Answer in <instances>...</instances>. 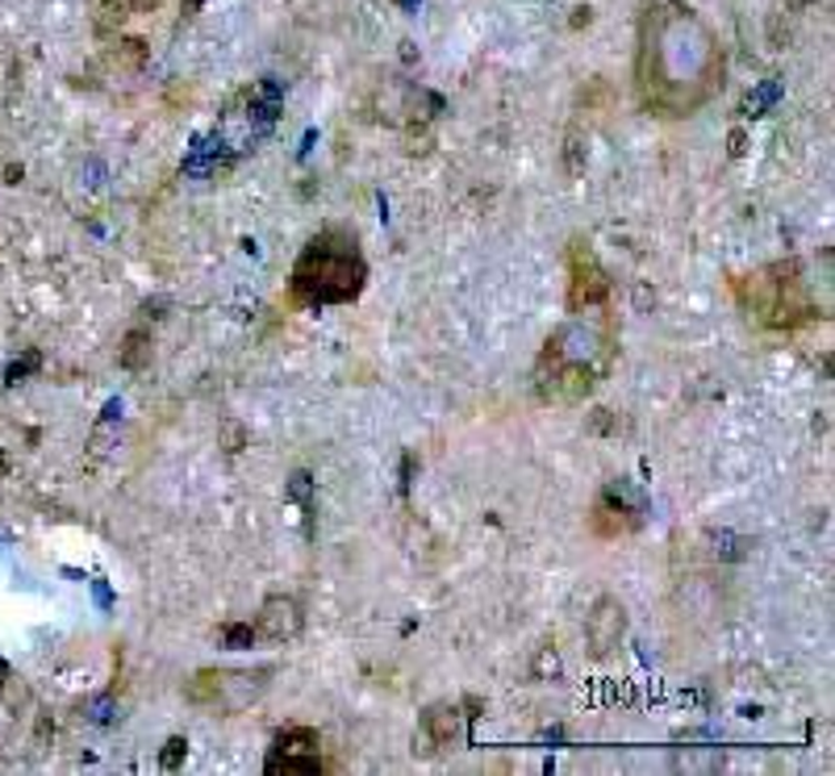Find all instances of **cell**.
I'll return each mask as SVG.
<instances>
[{"mask_svg": "<svg viewBox=\"0 0 835 776\" xmlns=\"http://www.w3.org/2000/svg\"><path fill=\"white\" fill-rule=\"evenodd\" d=\"M640 101L661 118H685L723 84V51L711 26L677 0L647 4L635 54Z\"/></svg>", "mask_w": 835, "mask_h": 776, "instance_id": "6da1fadb", "label": "cell"}, {"mask_svg": "<svg viewBox=\"0 0 835 776\" xmlns=\"http://www.w3.org/2000/svg\"><path fill=\"white\" fill-rule=\"evenodd\" d=\"M364 255L355 246V234L348 230H326L301 251L293 268V289L310 305H339L351 301L364 289Z\"/></svg>", "mask_w": 835, "mask_h": 776, "instance_id": "7a4b0ae2", "label": "cell"}, {"mask_svg": "<svg viewBox=\"0 0 835 776\" xmlns=\"http://www.w3.org/2000/svg\"><path fill=\"white\" fill-rule=\"evenodd\" d=\"M263 689H268V673H197L184 685V697L192 706L218 709V714H239L251 702H260Z\"/></svg>", "mask_w": 835, "mask_h": 776, "instance_id": "3957f363", "label": "cell"}, {"mask_svg": "<svg viewBox=\"0 0 835 776\" xmlns=\"http://www.w3.org/2000/svg\"><path fill=\"white\" fill-rule=\"evenodd\" d=\"M644 514H647V501L626 481H618L597 497V505H593V514H590V531L597 538L631 535V531L644 526Z\"/></svg>", "mask_w": 835, "mask_h": 776, "instance_id": "277c9868", "label": "cell"}, {"mask_svg": "<svg viewBox=\"0 0 835 776\" xmlns=\"http://www.w3.org/2000/svg\"><path fill=\"white\" fill-rule=\"evenodd\" d=\"M268 773H284V776H318L322 773V756H318V730L310 726H296L284 730L268 756Z\"/></svg>", "mask_w": 835, "mask_h": 776, "instance_id": "5b68a950", "label": "cell"}, {"mask_svg": "<svg viewBox=\"0 0 835 776\" xmlns=\"http://www.w3.org/2000/svg\"><path fill=\"white\" fill-rule=\"evenodd\" d=\"M569 310L581 313V310H593V305H602L610 296V280L606 272L597 268V259L576 242L573 255H569Z\"/></svg>", "mask_w": 835, "mask_h": 776, "instance_id": "8992f818", "label": "cell"}, {"mask_svg": "<svg viewBox=\"0 0 835 776\" xmlns=\"http://www.w3.org/2000/svg\"><path fill=\"white\" fill-rule=\"evenodd\" d=\"M623 631H626L623 602H618V597H597L590 622H585V643H590V656L593 659H606L610 652L618 647Z\"/></svg>", "mask_w": 835, "mask_h": 776, "instance_id": "52a82bcc", "label": "cell"}, {"mask_svg": "<svg viewBox=\"0 0 835 776\" xmlns=\"http://www.w3.org/2000/svg\"><path fill=\"white\" fill-rule=\"evenodd\" d=\"M464 735V714L455 706H431L422 714V735H414V752L435 756L439 747H452Z\"/></svg>", "mask_w": 835, "mask_h": 776, "instance_id": "ba28073f", "label": "cell"}, {"mask_svg": "<svg viewBox=\"0 0 835 776\" xmlns=\"http://www.w3.org/2000/svg\"><path fill=\"white\" fill-rule=\"evenodd\" d=\"M301 605L293 597H268L260 605V618H255V638H268V643H289V638L301 635Z\"/></svg>", "mask_w": 835, "mask_h": 776, "instance_id": "9c48e42d", "label": "cell"}, {"mask_svg": "<svg viewBox=\"0 0 835 776\" xmlns=\"http://www.w3.org/2000/svg\"><path fill=\"white\" fill-rule=\"evenodd\" d=\"M218 434H222V451H227V455H239V451L247 447V431L239 426V422H222V431Z\"/></svg>", "mask_w": 835, "mask_h": 776, "instance_id": "30bf717a", "label": "cell"}, {"mask_svg": "<svg viewBox=\"0 0 835 776\" xmlns=\"http://www.w3.org/2000/svg\"><path fill=\"white\" fill-rule=\"evenodd\" d=\"M142 360H147V334H130V343H125V351H122V363L125 367H142Z\"/></svg>", "mask_w": 835, "mask_h": 776, "instance_id": "8fae6325", "label": "cell"}, {"mask_svg": "<svg viewBox=\"0 0 835 776\" xmlns=\"http://www.w3.org/2000/svg\"><path fill=\"white\" fill-rule=\"evenodd\" d=\"M535 676H540V681H547V676L556 681V676H560V659H556V652H552V647H543V652H540V664H535Z\"/></svg>", "mask_w": 835, "mask_h": 776, "instance_id": "7c38bea8", "label": "cell"}, {"mask_svg": "<svg viewBox=\"0 0 835 776\" xmlns=\"http://www.w3.org/2000/svg\"><path fill=\"white\" fill-rule=\"evenodd\" d=\"M184 747H189L184 739H168V743H163V756H159V764H163V768H180V759H184Z\"/></svg>", "mask_w": 835, "mask_h": 776, "instance_id": "4fadbf2b", "label": "cell"}, {"mask_svg": "<svg viewBox=\"0 0 835 776\" xmlns=\"http://www.w3.org/2000/svg\"><path fill=\"white\" fill-rule=\"evenodd\" d=\"M289 497L310 505V476H305V472H296V476H293V484H289Z\"/></svg>", "mask_w": 835, "mask_h": 776, "instance_id": "5bb4252c", "label": "cell"}, {"mask_svg": "<svg viewBox=\"0 0 835 776\" xmlns=\"http://www.w3.org/2000/svg\"><path fill=\"white\" fill-rule=\"evenodd\" d=\"M251 638H255V631H251V626H227V643H230V647H247Z\"/></svg>", "mask_w": 835, "mask_h": 776, "instance_id": "9a60e30c", "label": "cell"}]
</instances>
